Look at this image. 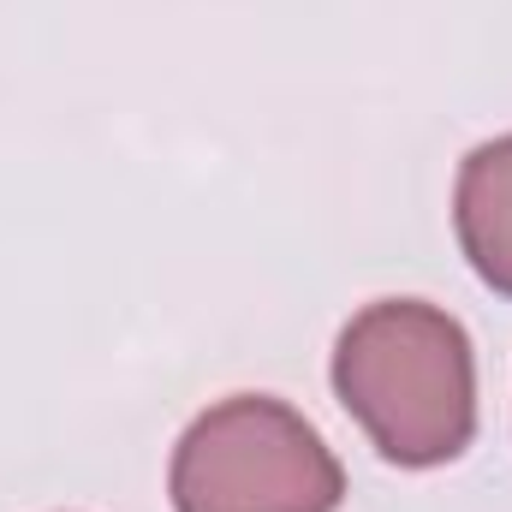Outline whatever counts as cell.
I'll use <instances>...</instances> for the list:
<instances>
[{"instance_id":"obj_2","label":"cell","mask_w":512,"mask_h":512,"mask_svg":"<svg viewBox=\"0 0 512 512\" xmlns=\"http://www.w3.org/2000/svg\"><path fill=\"white\" fill-rule=\"evenodd\" d=\"M167 489L179 512H334L346 471L286 399L233 393L179 435Z\"/></svg>"},{"instance_id":"obj_1","label":"cell","mask_w":512,"mask_h":512,"mask_svg":"<svg viewBox=\"0 0 512 512\" xmlns=\"http://www.w3.org/2000/svg\"><path fill=\"white\" fill-rule=\"evenodd\" d=\"M334 393L387 465L429 471L477 435L471 334L423 298L364 304L334 346Z\"/></svg>"},{"instance_id":"obj_3","label":"cell","mask_w":512,"mask_h":512,"mask_svg":"<svg viewBox=\"0 0 512 512\" xmlns=\"http://www.w3.org/2000/svg\"><path fill=\"white\" fill-rule=\"evenodd\" d=\"M453 233L477 280L512 298V131L465 155L453 185Z\"/></svg>"}]
</instances>
